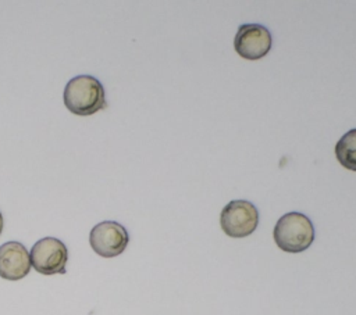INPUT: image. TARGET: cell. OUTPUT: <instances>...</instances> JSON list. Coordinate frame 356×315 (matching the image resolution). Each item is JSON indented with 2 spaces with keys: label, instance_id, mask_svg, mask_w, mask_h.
Wrapping results in <instances>:
<instances>
[{
  "label": "cell",
  "instance_id": "obj_1",
  "mask_svg": "<svg viewBox=\"0 0 356 315\" xmlns=\"http://www.w3.org/2000/svg\"><path fill=\"white\" fill-rule=\"evenodd\" d=\"M64 104L75 115L88 117L106 108L103 85L92 75H78L64 87Z\"/></svg>",
  "mask_w": 356,
  "mask_h": 315
},
{
  "label": "cell",
  "instance_id": "obj_2",
  "mask_svg": "<svg viewBox=\"0 0 356 315\" xmlns=\"http://www.w3.org/2000/svg\"><path fill=\"white\" fill-rule=\"evenodd\" d=\"M273 237L278 248L285 253H302L314 240V226L302 212L284 214L275 223Z\"/></svg>",
  "mask_w": 356,
  "mask_h": 315
},
{
  "label": "cell",
  "instance_id": "obj_3",
  "mask_svg": "<svg viewBox=\"0 0 356 315\" xmlns=\"http://www.w3.org/2000/svg\"><path fill=\"white\" fill-rule=\"evenodd\" d=\"M220 225L222 232L229 237H246L252 235L259 225V211L256 205L248 200H232L222 208Z\"/></svg>",
  "mask_w": 356,
  "mask_h": 315
},
{
  "label": "cell",
  "instance_id": "obj_4",
  "mask_svg": "<svg viewBox=\"0 0 356 315\" xmlns=\"http://www.w3.org/2000/svg\"><path fill=\"white\" fill-rule=\"evenodd\" d=\"M31 265L42 275L65 273L68 250L65 244L56 237H43L38 240L29 253Z\"/></svg>",
  "mask_w": 356,
  "mask_h": 315
},
{
  "label": "cell",
  "instance_id": "obj_5",
  "mask_svg": "<svg viewBox=\"0 0 356 315\" xmlns=\"http://www.w3.org/2000/svg\"><path fill=\"white\" fill-rule=\"evenodd\" d=\"M129 235L127 229L115 221H103L95 225L89 235L90 247L104 258L120 255L128 246Z\"/></svg>",
  "mask_w": 356,
  "mask_h": 315
},
{
  "label": "cell",
  "instance_id": "obj_6",
  "mask_svg": "<svg viewBox=\"0 0 356 315\" xmlns=\"http://www.w3.org/2000/svg\"><path fill=\"white\" fill-rule=\"evenodd\" d=\"M273 37L270 31L260 24H243L234 37L235 51L245 60L256 61L271 50Z\"/></svg>",
  "mask_w": 356,
  "mask_h": 315
},
{
  "label": "cell",
  "instance_id": "obj_7",
  "mask_svg": "<svg viewBox=\"0 0 356 315\" xmlns=\"http://www.w3.org/2000/svg\"><path fill=\"white\" fill-rule=\"evenodd\" d=\"M31 271V257L19 241H7L0 246V276L6 280H19Z\"/></svg>",
  "mask_w": 356,
  "mask_h": 315
},
{
  "label": "cell",
  "instance_id": "obj_8",
  "mask_svg": "<svg viewBox=\"0 0 356 315\" xmlns=\"http://www.w3.org/2000/svg\"><path fill=\"white\" fill-rule=\"evenodd\" d=\"M335 157L343 168L356 172V128L348 130L337 142Z\"/></svg>",
  "mask_w": 356,
  "mask_h": 315
},
{
  "label": "cell",
  "instance_id": "obj_9",
  "mask_svg": "<svg viewBox=\"0 0 356 315\" xmlns=\"http://www.w3.org/2000/svg\"><path fill=\"white\" fill-rule=\"evenodd\" d=\"M1 232H3V215L0 212V235H1Z\"/></svg>",
  "mask_w": 356,
  "mask_h": 315
}]
</instances>
